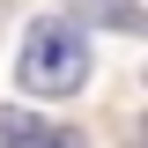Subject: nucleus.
<instances>
[{"label": "nucleus", "mask_w": 148, "mask_h": 148, "mask_svg": "<svg viewBox=\"0 0 148 148\" xmlns=\"http://www.w3.org/2000/svg\"><path fill=\"white\" fill-rule=\"evenodd\" d=\"M15 148H82V133H74V126H52V119H37Z\"/></svg>", "instance_id": "f03ea898"}, {"label": "nucleus", "mask_w": 148, "mask_h": 148, "mask_svg": "<svg viewBox=\"0 0 148 148\" xmlns=\"http://www.w3.org/2000/svg\"><path fill=\"white\" fill-rule=\"evenodd\" d=\"M30 126H37V111H0V148H15Z\"/></svg>", "instance_id": "20e7f679"}, {"label": "nucleus", "mask_w": 148, "mask_h": 148, "mask_svg": "<svg viewBox=\"0 0 148 148\" xmlns=\"http://www.w3.org/2000/svg\"><path fill=\"white\" fill-rule=\"evenodd\" d=\"M82 15L111 22V30H141V8H133V0H96V8H82Z\"/></svg>", "instance_id": "7ed1b4c3"}, {"label": "nucleus", "mask_w": 148, "mask_h": 148, "mask_svg": "<svg viewBox=\"0 0 148 148\" xmlns=\"http://www.w3.org/2000/svg\"><path fill=\"white\" fill-rule=\"evenodd\" d=\"M15 82L30 96H74L89 82V37L74 30L67 15L30 22V37H22V52H15Z\"/></svg>", "instance_id": "f257e3e1"}]
</instances>
